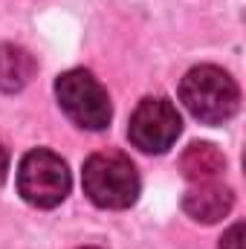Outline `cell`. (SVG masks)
<instances>
[{
  "instance_id": "cell-1",
  "label": "cell",
  "mask_w": 246,
  "mask_h": 249,
  "mask_svg": "<svg viewBox=\"0 0 246 249\" xmlns=\"http://www.w3.org/2000/svg\"><path fill=\"white\" fill-rule=\"evenodd\" d=\"M180 99L188 107V113L206 124L229 122L241 107V90L235 78L214 64H200L185 72L180 84Z\"/></svg>"
},
{
  "instance_id": "cell-2",
  "label": "cell",
  "mask_w": 246,
  "mask_h": 249,
  "mask_svg": "<svg viewBox=\"0 0 246 249\" xmlns=\"http://www.w3.org/2000/svg\"><path fill=\"white\" fill-rule=\"evenodd\" d=\"M84 194L99 209H127L139 197V174L130 157L119 151H99L87 157L81 171Z\"/></svg>"
},
{
  "instance_id": "cell-3",
  "label": "cell",
  "mask_w": 246,
  "mask_h": 249,
  "mask_svg": "<svg viewBox=\"0 0 246 249\" xmlns=\"http://www.w3.org/2000/svg\"><path fill=\"white\" fill-rule=\"evenodd\" d=\"M55 99L61 110L84 130H105L110 124L113 107L107 90L87 70H67L55 81Z\"/></svg>"
},
{
  "instance_id": "cell-4",
  "label": "cell",
  "mask_w": 246,
  "mask_h": 249,
  "mask_svg": "<svg viewBox=\"0 0 246 249\" xmlns=\"http://www.w3.org/2000/svg\"><path fill=\"white\" fill-rule=\"evenodd\" d=\"M18 194L38 209H53L70 194V171L58 154L47 148L29 151L18 165Z\"/></svg>"
},
{
  "instance_id": "cell-5",
  "label": "cell",
  "mask_w": 246,
  "mask_h": 249,
  "mask_svg": "<svg viewBox=\"0 0 246 249\" xmlns=\"http://www.w3.org/2000/svg\"><path fill=\"white\" fill-rule=\"evenodd\" d=\"M183 130V119L168 99H142L133 110L127 136L145 154H165Z\"/></svg>"
},
{
  "instance_id": "cell-6",
  "label": "cell",
  "mask_w": 246,
  "mask_h": 249,
  "mask_svg": "<svg viewBox=\"0 0 246 249\" xmlns=\"http://www.w3.org/2000/svg\"><path fill=\"white\" fill-rule=\"evenodd\" d=\"M235 206V194L232 188L220 186V183H194L183 197L185 214L197 223H217L223 220Z\"/></svg>"
},
{
  "instance_id": "cell-7",
  "label": "cell",
  "mask_w": 246,
  "mask_h": 249,
  "mask_svg": "<svg viewBox=\"0 0 246 249\" xmlns=\"http://www.w3.org/2000/svg\"><path fill=\"white\" fill-rule=\"evenodd\" d=\"M223 168L226 160L211 142H191L180 157V171L188 183H214Z\"/></svg>"
},
{
  "instance_id": "cell-8",
  "label": "cell",
  "mask_w": 246,
  "mask_h": 249,
  "mask_svg": "<svg viewBox=\"0 0 246 249\" xmlns=\"http://www.w3.org/2000/svg\"><path fill=\"white\" fill-rule=\"evenodd\" d=\"M35 70H38V64L29 50H23L18 44H0V90L3 93L23 90L32 81Z\"/></svg>"
},
{
  "instance_id": "cell-9",
  "label": "cell",
  "mask_w": 246,
  "mask_h": 249,
  "mask_svg": "<svg viewBox=\"0 0 246 249\" xmlns=\"http://www.w3.org/2000/svg\"><path fill=\"white\" fill-rule=\"evenodd\" d=\"M220 249H244V226H241V223H235V226L223 235Z\"/></svg>"
},
{
  "instance_id": "cell-10",
  "label": "cell",
  "mask_w": 246,
  "mask_h": 249,
  "mask_svg": "<svg viewBox=\"0 0 246 249\" xmlns=\"http://www.w3.org/2000/svg\"><path fill=\"white\" fill-rule=\"evenodd\" d=\"M6 171H9V154H6V148L0 145V183L6 180Z\"/></svg>"
},
{
  "instance_id": "cell-11",
  "label": "cell",
  "mask_w": 246,
  "mask_h": 249,
  "mask_svg": "<svg viewBox=\"0 0 246 249\" xmlns=\"http://www.w3.org/2000/svg\"><path fill=\"white\" fill-rule=\"evenodd\" d=\"M81 249H99V247H81Z\"/></svg>"
}]
</instances>
